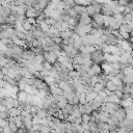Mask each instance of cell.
<instances>
[{"instance_id": "d6986e66", "label": "cell", "mask_w": 133, "mask_h": 133, "mask_svg": "<svg viewBox=\"0 0 133 133\" xmlns=\"http://www.w3.org/2000/svg\"><path fill=\"white\" fill-rule=\"evenodd\" d=\"M81 117H82V122H86V123H88V122L91 121V118H92L91 114H88V113H83V114L81 115Z\"/></svg>"}, {"instance_id": "2e32d148", "label": "cell", "mask_w": 133, "mask_h": 133, "mask_svg": "<svg viewBox=\"0 0 133 133\" xmlns=\"http://www.w3.org/2000/svg\"><path fill=\"white\" fill-rule=\"evenodd\" d=\"M44 61H45V59H44L43 54H35L34 55V62H36V63H43Z\"/></svg>"}, {"instance_id": "9a60e30c", "label": "cell", "mask_w": 133, "mask_h": 133, "mask_svg": "<svg viewBox=\"0 0 133 133\" xmlns=\"http://www.w3.org/2000/svg\"><path fill=\"white\" fill-rule=\"evenodd\" d=\"M123 82L126 84H132L133 83V75H131V74L125 75V77L123 78Z\"/></svg>"}, {"instance_id": "30bf717a", "label": "cell", "mask_w": 133, "mask_h": 133, "mask_svg": "<svg viewBox=\"0 0 133 133\" xmlns=\"http://www.w3.org/2000/svg\"><path fill=\"white\" fill-rule=\"evenodd\" d=\"M22 26H23V28L26 30V31H31L33 28H34V25H32L31 23H29V21L25 18L24 19V21L22 22Z\"/></svg>"}, {"instance_id": "7a4b0ae2", "label": "cell", "mask_w": 133, "mask_h": 133, "mask_svg": "<svg viewBox=\"0 0 133 133\" xmlns=\"http://www.w3.org/2000/svg\"><path fill=\"white\" fill-rule=\"evenodd\" d=\"M105 107H106V111L108 113L113 114L121 108V105L117 104V103H113V102H106L105 103Z\"/></svg>"}, {"instance_id": "52a82bcc", "label": "cell", "mask_w": 133, "mask_h": 133, "mask_svg": "<svg viewBox=\"0 0 133 133\" xmlns=\"http://www.w3.org/2000/svg\"><path fill=\"white\" fill-rule=\"evenodd\" d=\"M73 8L75 9V11L77 12V15L81 16L85 12H87V6H84V5H80V4H75L73 6Z\"/></svg>"}, {"instance_id": "7c38bea8", "label": "cell", "mask_w": 133, "mask_h": 133, "mask_svg": "<svg viewBox=\"0 0 133 133\" xmlns=\"http://www.w3.org/2000/svg\"><path fill=\"white\" fill-rule=\"evenodd\" d=\"M105 88H107V89H109V90H111V91H114V90H116V84H115L112 80L109 79V80L106 82Z\"/></svg>"}, {"instance_id": "44dd1931", "label": "cell", "mask_w": 133, "mask_h": 133, "mask_svg": "<svg viewBox=\"0 0 133 133\" xmlns=\"http://www.w3.org/2000/svg\"><path fill=\"white\" fill-rule=\"evenodd\" d=\"M66 104H68V100L66 99H63V100H60V101L57 102V105H58L59 109H62Z\"/></svg>"}, {"instance_id": "9c48e42d", "label": "cell", "mask_w": 133, "mask_h": 133, "mask_svg": "<svg viewBox=\"0 0 133 133\" xmlns=\"http://www.w3.org/2000/svg\"><path fill=\"white\" fill-rule=\"evenodd\" d=\"M25 17H26V18H31V17L36 18V17H37V16H36V8L33 7V6H29L28 9L25 11Z\"/></svg>"}, {"instance_id": "cb8c5ba5", "label": "cell", "mask_w": 133, "mask_h": 133, "mask_svg": "<svg viewBox=\"0 0 133 133\" xmlns=\"http://www.w3.org/2000/svg\"><path fill=\"white\" fill-rule=\"evenodd\" d=\"M62 1H64V0H62Z\"/></svg>"}, {"instance_id": "277c9868", "label": "cell", "mask_w": 133, "mask_h": 133, "mask_svg": "<svg viewBox=\"0 0 133 133\" xmlns=\"http://www.w3.org/2000/svg\"><path fill=\"white\" fill-rule=\"evenodd\" d=\"M91 22H92V19L87 12L81 15L79 18V25H90Z\"/></svg>"}, {"instance_id": "7402d4cb", "label": "cell", "mask_w": 133, "mask_h": 133, "mask_svg": "<svg viewBox=\"0 0 133 133\" xmlns=\"http://www.w3.org/2000/svg\"><path fill=\"white\" fill-rule=\"evenodd\" d=\"M4 84H5L4 79H1V78H0V88H3V87H4Z\"/></svg>"}, {"instance_id": "3957f363", "label": "cell", "mask_w": 133, "mask_h": 133, "mask_svg": "<svg viewBox=\"0 0 133 133\" xmlns=\"http://www.w3.org/2000/svg\"><path fill=\"white\" fill-rule=\"evenodd\" d=\"M101 14L104 16H113V9L109 3H102V9Z\"/></svg>"}, {"instance_id": "ac0fdd59", "label": "cell", "mask_w": 133, "mask_h": 133, "mask_svg": "<svg viewBox=\"0 0 133 133\" xmlns=\"http://www.w3.org/2000/svg\"><path fill=\"white\" fill-rule=\"evenodd\" d=\"M42 64H43V68H44L45 71H51L52 68H53V64H52L51 62H49V61H46V60H45Z\"/></svg>"}, {"instance_id": "8fae6325", "label": "cell", "mask_w": 133, "mask_h": 133, "mask_svg": "<svg viewBox=\"0 0 133 133\" xmlns=\"http://www.w3.org/2000/svg\"><path fill=\"white\" fill-rule=\"evenodd\" d=\"M109 118H110V113H108L107 111H104V110H102L100 112V121L105 122V123H108Z\"/></svg>"}, {"instance_id": "8992f818", "label": "cell", "mask_w": 133, "mask_h": 133, "mask_svg": "<svg viewBox=\"0 0 133 133\" xmlns=\"http://www.w3.org/2000/svg\"><path fill=\"white\" fill-rule=\"evenodd\" d=\"M117 41H118L117 36H115L114 34L110 33V34L106 35V38H105L104 42H105L106 44H108V45H115V44H117Z\"/></svg>"}, {"instance_id": "ffe728a7", "label": "cell", "mask_w": 133, "mask_h": 133, "mask_svg": "<svg viewBox=\"0 0 133 133\" xmlns=\"http://www.w3.org/2000/svg\"><path fill=\"white\" fill-rule=\"evenodd\" d=\"M78 76H79V73H78L77 71H75L74 69L69 71V77H70L71 79H74V78H76V77H78Z\"/></svg>"}, {"instance_id": "e0dca14e", "label": "cell", "mask_w": 133, "mask_h": 133, "mask_svg": "<svg viewBox=\"0 0 133 133\" xmlns=\"http://www.w3.org/2000/svg\"><path fill=\"white\" fill-rule=\"evenodd\" d=\"M48 25H50V26H52V25H54L55 23H56V19H54L53 17H46V19L44 20Z\"/></svg>"}, {"instance_id": "5bb4252c", "label": "cell", "mask_w": 133, "mask_h": 133, "mask_svg": "<svg viewBox=\"0 0 133 133\" xmlns=\"http://www.w3.org/2000/svg\"><path fill=\"white\" fill-rule=\"evenodd\" d=\"M35 115H37L39 118H46L47 117V115H48V113H47V111H46V109L45 108H39L38 110H37V112H36V114Z\"/></svg>"}, {"instance_id": "ba28073f", "label": "cell", "mask_w": 133, "mask_h": 133, "mask_svg": "<svg viewBox=\"0 0 133 133\" xmlns=\"http://www.w3.org/2000/svg\"><path fill=\"white\" fill-rule=\"evenodd\" d=\"M117 118H118V121L121 122V121H123V119H125L126 118V116H127V113H126V110H125V108L124 107H121L115 113H113Z\"/></svg>"}, {"instance_id": "5b68a950", "label": "cell", "mask_w": 133, "mask_h": 133, "mask_svg": "<svg viewBox=\"0 0 133 133\" xmlns=\"http://www.w3.org/2000/svg\"><path fill=\"white\" fill-rule=\"evenodd\" d=\"M92 22L97 23V24H100V25H104V15H102L101 12H97L92 17Z\"/></svg>"}, {"instance_id": "6da1fadb", "label": "cell", "mask_w": 133, "mask_h": 133, "mask_svg": "<svg viewBox=\"0 0 133 133\" xmlns=\"http://www.w3.org/2000/svg\"><path fill=\"white\" fill-rule=\"evenodd\" d=\"M90 59L94 63H98V64H102L105 61L104 58V52L100 49H97L96 51L90 53Z\"/></svg>"}, {"instance_id": "4fadbf2b", "label": "cell", "mask_w": 133, "mask_h": 133, "mask_svg": "<svg viewBox=\"0 0 133 133\" xmlns=\"http://www.w3.org/2000/svg\"><path fill=\"white\" fill-rule=\"evenodd\" d=\"M92 89H94V91H96V92H100V91H102V90H104L105 89V85H103L102 83H100V82H97L95 85H94V87H92Z\"/></svg>"}, {"instance_id": "603a6c76", "label": "cell", "mask_w": 133, "mask_h": 133, "mask_svg": "<svg viewBox=\"0 0 133 133\" xmlns=\"http://www.w3.org/2000/svg\"><path fill=\"white\" fill-rule=\"evenodd\" d=\"M3 77H4V74H3V72L1 71V69H0V78L1 79H3Z\"/></svg>"}]
</instances>
